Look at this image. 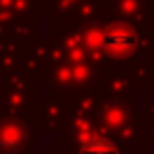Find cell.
I'll return each instance as SVG.
<instances>
[{"instance_id":"cell-2","label":"cell","mask_w":154,"mask_h":154,"mask_svg":"<svg viewBox=\"0 0 154 154\" xmlns=\"http://www.w3.org/2000/svg\"><path fill=\"white\" fill-rule=\"evenodd\" d=\"M79 154H120V149L113 140H106L101 135H89L82 140Z\"/></svg>"},{"instance_id":"cell-1","label":"cell","mask_w":154,"mask_h":154,"mask_svg":"<svg viewBox=\"0 0 154 154\" xmlns=\"http://www.w3.org/2000/svg\"><path fill=\"white\" fill-rule=\"evenodd\" d=\"M135 34L130 26H111L101 34V46L111 53H128L135 48Z\"/></svg>"},{"instance_id":"cell-3","label":"cell","mask_w":154,"mask_h":154,"mask_svg":"<svg viewBox=\"0 0 154 154\" xmlns=\"http://www.w3.org/2000/svg\"><path fill=\"white\" fill-rule=\"evenodd\" d=\"M22 142V132L14 128V125H7L5 130H2V135H0V144L2 147H17Z\"/></svg>"}]
</instances>
